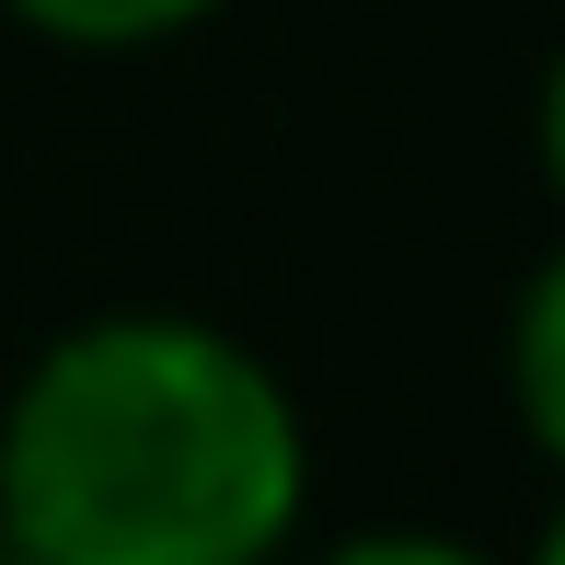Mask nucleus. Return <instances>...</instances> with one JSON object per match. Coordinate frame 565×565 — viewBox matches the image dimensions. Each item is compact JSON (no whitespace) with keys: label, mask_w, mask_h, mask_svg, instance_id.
<instances>
[{"label":"nucleus","mask_w":565,"mask_h":565,"mask_svg":"<svg viewBox=\"0 0 565 565\" xmlns=\"http://www.w3.org/2000/svg\"><path fill=\"white\" fill-rule=\"evenodd\" d=\"M531 565H565V508H554V531H543V554H531Z\"/></svg>","instance_id":"obj_6"},{"label":"nucleus","mask_w":565,"mask_h":565,"mask_svg":"<svg viewBox=\"0 0 565 565\" xmlns=\"http://www.w3.org/2000/svg\"><path fill=\"white\" fill-rule=\"evenodd\" d=\"M323 565H484V554L450 543V531H370V543H335Z\"/></svg>","instance_id":"obj_4"},{"label":"nucleus","mask_w":565,"mask_h":565,"mask_svg":"<svg viewBox=\"0 0 565 565\" xmlns=\"http://www.w3.org/2000/svg\"><path fill=\"white\" fill-rule=\"evenodd\" d=\"M300 484V404L185 312L58 335L0 416V531L23 565H266Z\"/></svg>","instance_id":"obj_1"},{"label":"nucleus","mask_w":565,"mask_h":565,"mask_svg":"<svg viewBox=\"0 0 565 565\" xmlns=\"http://www.w3.org/2000/svg\"><path fill=\"white\" fill-rule=\"evenodd\" d=\"M0 565H23V543H12V531H0Z\"/></svg>","instance_id":"obj_7"},{"label":"nucleus","mask_w":565,"mask_h":565,"mask_svg":"<svg viewBox=\"0 0 565 565\" xmlns=\"http://www.w3.org/2000/svg\"><path fill=\"white\" fill-rule=\"evenodd\" d=\"M508 381H520V416H531V439H543V461L565 473V254L520 289V323H508Z\"/></svg>","instance_id":"obj_2"},{"label":"nucleus","mask_w":565,"mask_h":565,"mask_svg":"<svg viewBox=\"0 0 565 565\" xmlns=\"http://www.w3.org/2000/svg\"><path fill=\"white\" fill-rule=\"evenodd\" d=\"M543 162H554V185H565V70H554V93H543Z\"/></svg>","instance_id":"obj_5"},{"label":"nucleus","mask_w":565,"mask_h":565,"mask_svg":"<svg viewBox=\"0 0 565 565\" xmlns=\"http://www.w3.org/2000/svg\"><path fill=\"white\" fill-rule=\"evenodd\" d=\"M0 12L35 23V35H58V46H150V35L209 23L220 0H0Z\"/></svg>","instance_id":"obj_3"}]
</instances>
